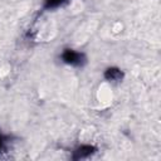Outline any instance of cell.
Returning a JSON list of instances; mask_svg holds the SVG:
<instances>
[{
  "mask_svg": "<svg viewBox=\"0 0 161 161\" xmlns=\"http://www.w3.org/2000/svg\"><path fill=\"white\" fill-rule=\"evenodd\" d=\"M96 152V147L92 145H80L77 148H74L72 158L73 160H82V158H87L89 156H92Z\"/></svg>",
  "mask_w": 161,
  "mask_h": 161,
  "instance_id": "obj_2",
  "label": "cell"
},
{
  "mask_svg": "<svg viewBox=\"0 0 161 161\" xmlns=\"http://www.w3.org/2000/svg\"><path fill=\"white\" fill-rule=\"evenodd\" d=\"M4 145H5V140L3 138V136H1V133H0V152L4 150Z\"/></svg>",
  "mask_w": 161,
  "mask_h": 161,
  "instance_id": "obj_5",
  "label": "cell"
},
{
  "mask_svg": "<svg viewBox=\"0 0 161 161\" xmlns=\"http://www.w3.org/2000/svg\"><path fill=\"white\" fill-rule=\"evenodd\" d=\"M103 77L108 82H119L123 78V72L117 67H109L104 70Z\"/></svg>",
  "mask_w": 161,
  "mask_h": 161,
  "instance_id": "obj_3",
  "label": "cell"
},
{
  "mask_svg": "<svg viewBox=\"0 0 161 161\" xmlns=\"http://www.w3.org/2000/svg\"><path fill=\"white\" fill-rule=\"evenodd\" d=\"M60 58L65 64H69L73 67H83L86 63V55L73 49H64L60 54Z\"/></svg>",
  "mask_w": 161,
  "mask_h": 161,
  "instance_id": "obj_1",
  "label": "cell"
},
{
  "mask_svg": "<svg viewBox=\"0 0 161 161\" xmlns=\"http://www.w3.org/2000/svg\"><path fill=\"white\" fill-rule=\"evenodd\" d=\"M65 0H45V3H44V9H47V10H50V9H55V8H58L59 5H62L63 3H64Z\"/></svg>",
  "mask_w": 161,
  "mask_h": 161,
  "instance_id": "obj_4",
  "label": "cell"
}]
</instances>
